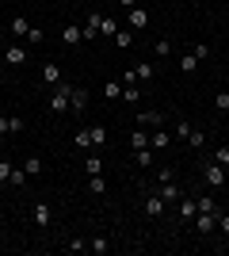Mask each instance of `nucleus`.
Returning a JSON list of instances; mask_svg holds the SVG:
<instances>
[{"label": "nucleus", "instance_id": "ddd939ff", "mask_svg": "<svg viewBox=\"0 0 229 256\" xmlns=\"http://www.w3.org/2000/svg\"><path fill=\"white\" fill-rule=\"evenodd\" d=\"M149 146H153V150H168V146H172L168 130H161V126H157V130H153V138H149Z\"/></svg>", "mask_w": 229, "mask_h": 256}, {"label": "nucleus", "instance_id": "09e8293b", "mask_svg": "<svg viewBox=\"0 0 229 256\" xmlns=\"http://www.w3.org/2000/svg\"><path fill=\"white\" fill-rule=\"evenodd\" d=\"M0 222H4V214H0Z\"/></svg>", "mask_w": 229, "mask_h": 256}, {"label": "nucleus", "instance_id": "aec40b11", "mask_svg": "<svg viewBox=\"0 0 229 256\" xmlns=\"http://www.w3.org/2000/svg\"><path fill=\"white\" fill-rule=\"evenodd\" d=\"M84 172H88V176H99V172H103V160H99L96 153H92V157H84Z\"/></svg>", "mask_w": 229, "mask_h": 256}, {"label": "nucleus", "instance_id": "cd10ccee", "mask_svg": "<svg viewBox=\"0 0 229 256\" xmlns=\"http://www.w3.org/2000/svg\"><path fill=\"white\" fill-rule=\"evenodd\" d=\"M31 31V23L23 20V16H15V20H11V34H27Z\"/></svg>", "mask_w": 229, "mask_h": 256}, {"label": "nucleus", "instance_id": "bb28decb", "mask_svg": "<svg viewBox=\"0 0 229 256\" xmlns=\"http://www.w3.org/2000/svg\"><path fill=\"white\" fill-rule=\"evenodd\" d=\"M187 142H191V150H203V146H207V134H203V130H191Z\"/></svg>", "mask_w": 229, "mask_h": 256}, {"label": "nucleus", "instance_id": "e433bc0d", "mask_svg": "<svg viewBox=\"0 0 229 256\" xmlns=\"http://www.w3.org/2000/svg\"><path fill=\"white\" fill-rule=\"evenodd\" d=\"M76 146H80V150H92V138H88V130H76Z\"/></svg>", "mask_w": 229, "mask_h": 256}, {"label": "nucleus", "instance_id": "a18cd8bd", "mask_svg": "<svg viewBox=\"0 0 229 256\" xmlns=\"http://www.w3.org/2000/svg\"><path fill=\"white\" fill-rule=\"evenodd\" d=\"M122 8H138V0H119Z\"/></svg>", "mask_w": 229, "mask_h": 256}, {"label": "nucleus", "instance_id": "dca6fc26", "mask_svg": "<svg viewBox=\"0 0 229 256\" xmlns=\"http://www.w3.org/2000/svg\"><path fill=\"white\" fill-rule=\"evenodd\" d=\"M134 160H138V168H149V164H153V146H145V150H134Z\"/></svg>", "mask_w": 229, "mask_h": 256}, {"label": "nucleus", "instance_id": "0eeeda50", "mask_svg": "<svg viewBox=\"0 0 229 256\" xmlns=\"http://www.w3.org/2000/svg\"><path fill=\"white\" fill-rule=\"evenodd\" d=\"M195 226H199V234H214L218 230V214H195Z\"/></svg>", "mask_w": 229, "mask_h": 256}, {"label": "nucleus", "instance_id": "37998d69", "mask_svg": "<svg viewBox=\"0 0 229 256\" xmlns=\"http://www.w3.org/2000/svg\"><path fill=\"white\" fill-rule=\"evenodd\" d=\"M172 176H176L172 168H161V172H157V180H161V184H172Z\"/></svg>", "mask_w": 229, "mask_h": 256}, {"label": "nucleus", "instance_id": "a878e982", "mask_svg": "<svg viewBox=\"0 0 229 256\" xmlns=\"http://www.w3.org/2000/svg\"><path fill=\"white\" fill-rule=\"evenodd\" d=\"M103 96H107V100H122V84L107 80V84H103Z\"/></svg>", "mask_w": 229, "mask_h": 256}, {"label": "nucleus", "instance_id": "6e6552de", "mask_svg": "<svg viewBox=\"0 0 229 256\" xmlns=\"http://www.w3.org/2000/svg\"><path fill=\"white\" fill-rule=\"evenodd\" d=\"M42 80H46V84H61V65H57V62H46L42 65Z\"/></svg>", "mask_w": 229, "mask_h": 256}, {"label": "nucleus", "instance_id": "a19ab883", "mask_svg": "<svg viewBox=\"0 0 229 256\" xmlns=\"http://www.w3.org/2000/svg\"><path fill=\"white\" fill-rule=\"evenodd\" d=\"M191 130H195V126H191V122H176V134H180V138H187Z\"/></svg>", "mask_w": 229, "mask_h": 256}, {"label": "nucleus", "instance_id": "f704fd0d", "mask_svg": "<svg viewBox=\"0 0 229 256\" xmlns=\"http://www.w3.org/2000/svg\"><path fill=\"white\" fill-rule=\"evenodd\" d=\"M122 100H126V104H138V100H142V92H138V84H134V88H122Z\"/></svg>", "mask_w": 229, "mask_h": 256}, {"label": "nucleus", "instance_id": "f03ea898", "mask_svg": "<svg viewBox=\"0 0 229 256\" xmlns=\"http://www.w3.org/2000/svg\"><path fill=\"white\" fill-rule=\"evenodd\" d=\"M226 172H229V168H222L218 160H207V164H203V176H207V184H214V188H222V184H226Z\"/></svg>", "mask_w": 229, "mask_h": 256}, {"label": "nucleus", "instance_id": "49530a36", "mask_svg": "<svg viewBox=\"0 0 229 256\" xmlns=\"http://www.w3.org/2000/svg\"><path fill=\"white\" fill-rule=\"evenodd\" d=\"M4 69H8V65H4V58H0V76H4Z\"/></svg>", "mask_w": 229, "mask_h": 256}, {"label": "nucleus", "instance_id": "2f4dec72", "mask_svg": "<svg viewBox=\"0 0 229 256\" xmlns=\"http://www.w3.org/2000/svg\"><path fill=\"white\" fill-rule=\"evenodd\" d=\"M115 31H119V23L103 16V23H99V34H111V38H115Z\"/></svg>", "mask_w": 229, "mask_h": 256}, {"label": "nucleus", "instance_id": "c9c22d12", "mask_svg": "<svg viewBox=\"0 0 229 256\" xmlns=\"http://www.w3.org/2000/svg\"><path fill=\"white\" fill-rule=\"evenodd\" d=\"M8 134H23V118L8 115Z\"/></svg>", "mask_w": 229, "mask_h": 256}, {"label": "nucleus", "instance_id": "c03bdc74", "mask_svg": "<svg viewBox=\"0 0 229 256\" xmlns=\"http://www.w3.org/2000/svg\"><path fill=\"white\" fill-rule=\"evenodd\" d=\"M0 138H8V115H0Z\"/></svg>", "mask_w": 229, "mask_h": 256}, {"label": "nucleus", "instance_id": "6ab92c4d", "mask_svg": "<svg viewBox=\"0 0 229 256\" xmlns=\"http://www.w3.org/2000/svg\"><path fill=\"white\" fill-rule=\"evenodd\" d=\"M138 122H142V126H161V111H142V115H138Z\"/></svg>", "mask_w": 229, "mask_h": 256}, {"label": "nucleus", "instance_id": "8fccbe9b", "mask_svg": "<svg viewBox=\"0 0 229 256\" xmlns=\"http://www.w3.org/2000/svg\"><path fill=\"white\" fill-rule=\"evenodd\" d=\"M0 248H4V245H0Z\"/></svg>", "mask_w": 229, "mask_h": 256}, {"label": "nucleus", "instance_id": "473e14b6", "mask_svg": "<svg viewBox=\"0 0 229 256\" xmlns=\"http://www.w3.org/2000/svg\"><path fill=\"white\" fill-rule=\"evenodd\" d=\"M11 172H15V168H11L8 160L0 157V184H11Z\"/></svg>", "mask_w": 229, "mask_h": 256}, {"label": "nucleus", "instance_id": "72a5a7b5", "mask_svg": "<svg viewBox=\"0 0 229 256\" xmlns=\"http://www.w3.org/2000/svg\"><path fill=\"white\" fill-rule=\"evenodd\" d=\"M65 248H69V252H88V241H84V237H73Z\"/></svg>", "mask_w": 229, "mask_h": 256}, {"label": "nucleus", "instance_id": "4be33fe9", "mask_svg": "<svg viewBox=\"0 0 229 256\" xmlns=\"http://www.w3.org/2000/svg\"><path fill=\"white\" fill-rule=\"evenodd\" d=\"M23 172H27V176H42V160H38V157H27V160H23Z\"/></svg>", "mask_w": 229, "mask_h": 256}, {"label": "nucleus", "instance_id": "4c0bfd02", "mask_svg": "<svg viewBox=\"0 0 229 256\" xmlns=\"http://www.w3.org/2000/svg\"><path fill=\"white\" fill-rule=\"evenodd\" d=\"M214 107H218V111H229V92H218V96H214Z\"/></svg>", "mask_w": 229, "mask_h": 256}, {"label": "nucleus", "instance_id": "79ce46f5", "mask_svg": "<svg viewBox=\"0 0 229 256\" xmlns=\"http://www.w3.org/2000/svg\"><path fill=\"white\" fill-rule=\"evenodd\" d=\"M27 42L38 46V42H42V31H34V27H31V31H27Z\"/></svg>", "mask_w": 229, "mask_h": 256}, {"label": "nucleus", "instance_id": "20e7f679", "mask_svg": "<svg viewBox=\"0 0 229 256\" xmlns=\"http://www.w3.org/2000/svg\"><path fill=\"white\" fill-rule=\"evenodd\" d=\"M195 214H199V206H195V199H187V195H180V222H195Z\"/></svg>", "mask_w": 229, "mask_h": 256}, {"label": "nucleus", "instance_id": "c756f323", "mask_svg": "<svg viewBox=\"0 0 229 256\" xmlns=\"http://www.w3.org/2000/svg\"><path fill=\"white\" fill-rule=\"evenodd\" d=\"M134 73H138V80H153V73H157V69H153V62H145V65H138Z\"/></svg>", "mask_w": 229, "mask_h": 256}, {"label": "nucleus", "instance_id": "7ed1b4c3", "mask_svg": "<svg viewBox=\"0 0 229 256\" xmlns=\"http://www.w3.org/2000/svg\"><path fill=\"white\" fill-rule=\"evenodd\" d=\"M99 23H103V16H99V12H92V16H88V23L80 27V34H84V42L99 38Z\"/></svg>", "mask_w": 229, "mask_h": 256}, {"label": "nucleus", "instance_id": "9d476101", "mask_svg": "<svg viewBox=\"0 0 229 256\" xmlns=\"http://www.w3.org/2000/svg\"><path fill=\"white\" fill-rule=\"evenodd\" d=\"M145 214H149V218H161L164 214V199L161 195H145Z\"/></svg>", "mask_w": 229, "mask_h": 256}, {"label": "nucleus", "instance_id": "1a4fd4ad", "mask_svg": "<svg viewBox=\"0 0 229 256\" xmlns=\"http://www.w3.org/2000/svg\"><path fill=\"white\" fill-rule=\"evenodd\" d=\"M80 38H84V34H80V27H76V23H65V27H61V42H65V46H76Z\"/></svg>", "mask_w": 229, "mask_h": 256}, {"label": "nucleus", "instance_id": "b1692460", "mask_svg": "<svg viewBox=\"0 0 229 256\" xmlns=\"http://www.w3.org/2000/svg\"><path fill=\"white\" fill-rule=\"evenodd\" d=\"M180 69H184V73H195V69H199V58H195V54H184V58H180Z\"/></svg>", "mask_w": 229, "mask_h": 256}, {"label": "nucleus", "instance_id": "423d86ee", "mask_svg": "<svg viewBox=\"0 0 229 256\" xmlns=\"http://www.w3.org/2000/svg\"><path fill=\"white\" fill-rule=\"evenodd\" d=\"M27 62V50H23L19 42H11L8 50H4V65H23Z\"/></svg>", "mask_w": 229, "mask_h": 256}, {"label": "nucleus", "instance_id": "ea45409f", "mask_svg": "<svg viewBox=\"0 0 229 256\" xmlns=\"http://www.w3.org/2000/svg\"><path fill=\"white\" fill-rule=\"evenodd\" d=\"M218 230L229 237V214H222V210H218Z\"/></svg>", "mask_w": 229, "mask_h": 256}, {"label": "nucleus", "instance_id": "f257e3e1", "mask_svg": "<svg viewBox=\"0 0 229 256\" xmlns=\"http://www.w3.org/2000/svg\"><path fill=\"white\" fill-rule=\"evenodd\" d=\"M69 92H73V84H65V80L54 84V96H50V111H54V115H65L69 111Z\"/></svg>", "mask_w": 229, "mask_h": 256}, {"label": "nucleus", "instance_id": "7c9ffc66", "mask_svg": "<svg viewBox=\"0 0 229 256\" xmlns=\"http://www.w3.org/2000/svg\"><path fill=\"white\" fill-rule=\"evenodd\" d=\"M214 160H218L222 168H229V146H218V150H214Z\"/></svg>", "mask_w": 229, "mask_h": 256}, {"label": "nucleus", "instance_id": "f3484780", "mask_svg": "<svg viewBox=\"0 0 229 256\" xmlns=\"http://www.w3.org/2000/svg\"><path fill=\"white\" fill-rule=\"evenodd\" d=\"M88 192H92V195H103V192H107V180H103V172H99V176H88Z\"/></svg>", "mask_w": 229, "mask_h": 256}, {"label": "nucleus", "instance_id": "2eb2a0df", "mask_svg": "<svg viewBox=\"0 0 229 256\" xmlns=\"http://www.w3.org/2000/svg\"><path fill=\"white\" fill-rule=\"evenodd\" d=\"M88 138H92V150H99L107 142V126H88Z\"/></svg>", "mask_w": 229, "mask_h": 256}, {"label": "nucleus", "instance_id": "39448f33", "mask_svg": "<svg viewBox=\"0 0 229 256\" xmlns=\"http://www.w3.org/2000/svg\"><path fill=\"white\" fill-rule=\"evenodd\" d=\"M84 107H88V92H84V88H73V92H69V111L80 115Z\"/></svg>", "mask_w": 229, "mask_h": 256}, {"label": "nucleus", "instance_id": "c85d7f7f", "mask_svg": "<svg viewBox=\"0 0 229 256\" xmlns=\"http://www.w3.org/2000/svg\"><path fill=\"white\" fill-rule=\"evenodd\" d=\"M153 54H157V58H168V54H172V42H168V38H157Z\"/></svg>", "mask_w": 229, "mask_h": 256}, {"label": "nucleus", "instance_id": "412c9836", "mask_svg": "<svg viewBox=\"0 0 229 256\" xmlns=\"http://www.w3.org/2000/svg\"><path fill=\"white\" fill-rule=\"evenodd\" d=\"M115 46H119V50H130V46H134V34L119 27V31H115Z\"/></svg>", "mask_w": 229, "mask_h": 256}, {"label": "nucleus", "instance_id": "58836bf2", "mask_svg": "<svg viewBox=\"0 0 229 256\" xmlns=\"http://www.w3.org/2000/svg\"><path fill=\"white\" fill-rule=\"evenodd\" d=\"M191 54H195L199 62H203V58H207V54H210V46H207V42H195V50H191Z\"/></svg>", "mask_w": 229, "mask_h": 256}, {"label": "nucleus", "instance_id": "de8ad7c7", "mask_svg": "<svg viewBox=\"0 0 229 256\" xmlns=\"http://www.w3.org/2000/svg\"><path fill=\"white\" fill-rule=\"evenodd\" d=\"M226 134H229V122H226Z\"/></svg>", "mask_w": 229, "mask_h": 256}, {"label": "nucleus", "instance_id": "f8f14e48", "mask_svg": "<svg viewBox=\"0 0 229 256\" xmlns=\"http://www.w3.org/2000/svg\"><path fill=\"white\" fill-rule=\"evenodd\" d=\"M195 206H199V214H218V210H222L214 195H203V199H195Z\"/></svg>", "mask_w": 229, "mask_h": 256}, {"label": "nucleus", "instance_id": "5701e85b", "mask_svg": "<svg viewBox=\"0 0 229 256\" xmlns=\"http://www.w3.org/2000/svg\"><path fill=\"white\" fill-rule=\"evenodd\" d=\"M130 146H134V150H145V146H149V138H145V126H138V130L130 134Z\"/></svg>", "mask_w": 229, "mask_h": 256}, {"label": "nucleus", "instance_id": "4468645a", "mask_svg": "<svg viewBox=\"0 0 229 256\" xmlns=\"http://www.w3.org/2000/svg\"><path fill=\"white\" fill-rule=\"evenodd\" d=\"M31 218H34V226H50V206H46V203H34Z\"/></svg>", "mask_w": 229, "mask_h": 256}, {"label": "nucleus", "instance_id": "393cba45", "mask_svg": "<svg viewBox=\"0 0 229 256\" xmlns=\"http://www.w3.org/2000/svg\"><path fill=\"white\" fill-rule=\"evenodd\" d=\"M157 195H161L164 203H176V199H180V192H176L172 184H161V192H157Z\"/></svg>", "mask_w": 229, "mask_h": 256}, {"label": "nucleus", "instance_id": "9b49d317", "mask_svg": "<svg viewBox=\"0 0 229 256\" xmlns=\"http://www.w3.org/2000/svg\"><path fill=\"white\" fill-rule=\"evenodd\" d=\"M145 23H149V12H145L142 4H138V8H130V27H134V31H142Z\"/></svg>", "mask_w": 229, "mask_h": 256}, {"label": "nucleus", "instance_id": "a211bd4d", "mask_svg": "<svg viewBox=\"0 0 229 256\" xmlns=\"http://www.w3.org/2000/svg\"><path fill=\"white\" fill-rule=\"evenodd\" d=\"M111 248V241L107 237H92V241H88V252H96V256H103Z\"/></svg>", "mask_w": 229, "mask_h": 256}]
</instances>
